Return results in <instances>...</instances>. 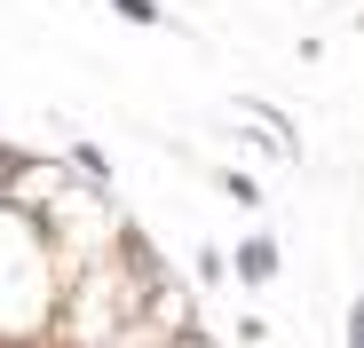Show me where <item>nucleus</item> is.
Segmentation results:
<instances>
[{
    "label": "nucleus",
    "instance_id": "f03ea898",
    "mask_svg": "<svg viewBox=\"0 0 364 348\" xmlns=\"http://www.w3.org/2000/svg\"><path fill=\"white\" fill-rule=\"evenodd\" d=\"M119 261L135 269V285H143V293H166V269H159V254H151V238H143L135 222H119Z\"/></svg>",
    "mask_w": 364,
    "mask_h": 348
},
{
    "label": "nucleus",
    "instance_id": "f257e3e1",
    "mask_svg": "<svg viewBox=\"0 0 364 348\" xmlns=\"http://www.w3.org/2000/svg\"><path fill=\"white\" fill-rule=\"evenodd\" d=\"M237 285H277V269H285V254H277V238H262V229H254V238H237Z\"/></svg>",
    "mask_w": 364,
    "mask_h": 348
},
{
    "label": "nucleus",
    "instance_id": "7ed1b4c3",
    "mask_svg": "<svg viewBox=\"0 0 364 348\" xmlns=\"http://www.w3.org/2000/svg\"><path fill=\"white\" fill-rule=\"evenodd\" d=\"M72 166H80V183H95V190L111 183V158H103L95 143H72Z\"/></svg>",
    "mask_w": 364,
    "mask_h": 348
},
{
    "label": "nucleus",
    "instance_id": "20e7f679",
    "mask_svg": "<svg viewBox=\"0 0 364 348\" xmlns=\"http://www.w3.org/2000/svg\"><path fill=\"white\" fill-rule=\"evenodd\" d=\"M111 9L127 16V24H166V9H159V0H111Z\"/></svg>",
    "mask_w": 364,
    "mask_h": 348
},
{
    "label": "nucleus",
    "instance_id": "39448f33",
    "mask_svg": "<svg viewBox=\"0 0 364 348\" xmlns=\"http://www.w3.org/2000/svg\"><path fill=\"white\" fill-rule=\"evenodd\" d=\"M0 348H9V340H0Z\"/></svg>",
    "mask_w": 364,
    "mask_h": 348
}]
</instances>
